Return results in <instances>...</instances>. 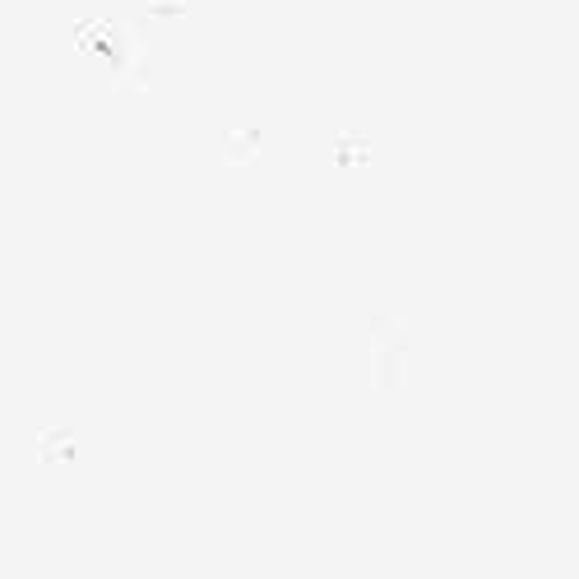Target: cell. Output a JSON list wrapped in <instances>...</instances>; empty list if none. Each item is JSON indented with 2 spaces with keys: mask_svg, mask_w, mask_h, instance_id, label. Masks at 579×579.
Instances as JSON below:
<instances>
[{
  "mask_svg": "<svg viewBox=\"0 0 579 579\" xmlns=\"http://www.w3.org/2000/svg\"><path fill=\"white\" fill-rule=\"evenodd\" d=\"M403 380H408L403 348H380V353H376V385H380V394H399Z\"/></svg>",
  "mask_w": 579,
  "mask_h": 579,
  "instance_id": "obj_1",
  "label": "cell"
},
{
  "mask_svg": "<svg viewBox=\"0 0 579 579\" xmlns=\"http://www.w3.org/2000/svg\"><path fill=\"white\" fill-rule=\"evenodd\" d=\"M38 454H42V464H70V459H75V441H70V431H61V427L42 431Z\"/></svg>",
  "mask_w": 579,
  "mask_h": 579,
  "instance_id": "obj_2",
  "label": "cell"
},
{
  "mask_svg": "<svg viewBox=\"0 0 579 579\" xmlns=\"http://www.w3.org/2000/svg\"><path fill=\"white\" fill-rule=\"evenodd\" d=\"M371 339H376L380 348H403V320L390 311L371 315Z\"/></svg>",
  "mask_w": 579,
  "mask_h": 579,
  "instance_id": "obj_3",
  "label": "cell"
}]
</instances>
